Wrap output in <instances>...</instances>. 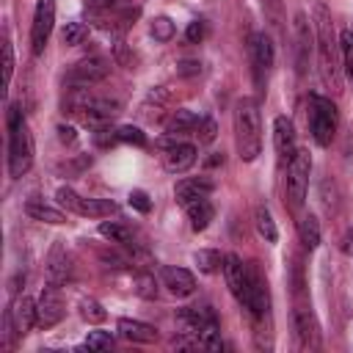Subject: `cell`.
I'll return each instance as SVG.
<instances>
[{
    "label": "cell",
    "mask_w": 353,
    "mask_h": 353,
    "mask_svg": "<svg viewBox=\"0 0 353 353\" xmlns=\"http://www.w3.org/2000/svg\"><path fill=\"white\" fill-rule=\"evenodd\" d=\"M314 33H317V69H320V80L325 83V88L339 91L342 88V77H339V39L334 36V25H331V14L325 8V3H314Z\"/></svg>",
    "instance_id": "cell-1"
},
{
    "label": "cell",
    "mask_w": 353,
    "mask_h": 353,
    "mask_svg": "<svg viewBox=\"0 0 353 353\" xmlns=\"http://www.w3.org/2000/svg\"><path fill=\"white\" fill-rule=\"evenodd\" d=\"M234 141H237V154L240 160L251 163L262 152V124H259V110L254 99H240L234 105Z\"/></svg>",
    "instance_id": "cell-2"
},
{
    "label": "cell",
    "mask_w": 353,
    "mask_h": 353,
    "mask_svg": "<svg viewBox=\"0 0 353 353\" xmlns=\"http://www.w3.org/2000/svg\"><path fill=\"white\" fill-rule=\"evenodd\" d=\"M33 165V135L22 119L19 105L8 108V174L19 179Z\"/></svg>",
    "instance_id": "cell-3"
},
{
    "label": "cell",
    "mask_w": 353,
    "mask_h": 353,
    "mask_svg": "<svg viewBox=\"0 0 353 353\" xmlns=\"http://www.w3.org/2000/svg\"><path fill=\"white\" fill-rule=\"evenodd\" d=\"M309 130L317 146H328L336 132V105L328 97H309Z\"/></svg>",
    "instance_id": "cell-4"
},
{
    "label": "cell",
    "mask_w": 353,
    "mask_h": 353,
    "mask_svg": "<svg viewBox=\"0 0 353 353\" xmlns=\"http://www.w3.org/2000/svg\"><path fill=\"white\" fill-rule=\"evenodd\" d=\"M309 174H312V154H309V149H298L292 154V160L287 163V182H284V193H287L290 210H301L303 207L306 188H309Z\"/></svg>",
    "instance_id": "cell-5"
},
{
    "label": "cell",
    "mask_w": 353,
    "mask_h": 353,
    "mask_svg": "<svg viewBox=\"0 0 353 353\" xmlns=\"http://www.w3.org/2000/svg\"><path fill=\"white\" fill-rule=\"evenodd\" d=\"M223 276H226V287H229V292L237 298V303L251 312L248 268H245V262H243L237 254H226V256H223Z\"/></svg>",
    "instance_id": "cell-6"
},
{
    "label": "cell",
    "mask_w": 353,
    "mask_h": 353,
    "mask_svg": "<svg viewBox=\"0 0 353 353\" xmlns=\"http://www.w3.org/2000/svg\"><path fill=\"white\" fill-rule=\"evenodd\" d=\"M55 22V0H39L33 11V25H30V50L33 55H41Z\"/></svg>",
    "instance_id": "cell-7"
},
{
    "label": "cell",
    "mask_w": 353,
    "mask_h": 353,
    "mask_svg": "<svg viewBox=\"0 0 353 353\" xmlns=\"http://www.w3.org/2000/svg\"><path fill=\"white\" fill-rule=\"evenodd\" d=\"M36 312H39V317H36V323H39V328H52V325H58L61 320H63V298H61V290L55 287V284H47L44 290H41V295H39V301H36Z\"/></svg>",
    "instance_id": "cell-8"
},
{
    "label": "cell",
    "mask_w": 353,
    "mask_h": 353,
    "mask_svg": "<svg viewBox=\"0 0 353 353\" xmlns=\"http://www.w3.org/2000/svg\"><path fill=\"white\" fill-rule=\"evenodd\" d=\"M248 55H251V63H254V74L256 80L262 83V77L273 69V61H276V50H273V41L268 33H251L248 39Z\"/></svg>",
    "instance_id": "cell-9"
},
{
    "label": "cell",
    "mask_w": 353,
    "mask_h": 353,
    "mask_svg": "<svg viewBox=\"0 0 353 353\" xmlns=\"http://www.w3.org/2000/svg\"><path fill=\"white\" fill-rule=\"evenodd\" d=\"M110 72V63L99 55H91V58H83L72 66L69 72V85H91L97 80H105Z\"/></svg>",
    "instance_id": "cell-10"
},
{
    "label": "cell",
    "mask_w": 353,
    "mask_h": 353,
    "mask_svg": "<svg viewBox=\"0 0 353 353\" xmlns=\"http://www.w3.org/2000/svg\"><path fill=\"white\" fill-rule=\"evenodd\" d=\"M212 190H215V182H212L210 176H188V179L176 182V188H174V199H176L179 207H190L193 201L207 199Z\"/></svg>",
    "instance_id": "cell-11"
},
{
    "label": "cell",
    "mask_w": 353,
    "mask_h": 353,
    "mask_svg": "<svg viewBox=\"0 0 353 353\" xmlns=\"http://www.w3.org/2000/svg\"><path fill=\"white\" fill-rule=\"evenodd\" d=\"M273 146H276V154H279L281 163H290L292 154L298 152V146H295V124L287 116H276L273 119Z\"/></svg>",
    "instance_id": "cell-12"
},
{
    "label": "cell",
    "mask_w": 353,
    "mask_h": 353,
    "mask_svg": "<svg viewBox=\"0 0 353 353\" xmlns=\"http://www.w3.org/2000/svg\"><path fill=\"white\" fill-rule=\"evenodd\" d=\"M119 113H121V102L108 99V97H91L88 105H85V110H83V121L88 127H102L110 119H116Z\"/></svg>",
    "instance_id": "cell-13"
},
{
    "label": "cell",
    "mask_w": 353,
    "mask_h": 353,
    "mask_svg": "<svg viewBox=\"0 0 353 353\" xmlns=\"http://www.w3.org/2000/svg\"><path fill=\"white\" fill-rule=\"evenodd\" d=\"M196 163V146L193 143H171L165 152H163V168L168 174H185L190 165Z\"/></svg>",
    "instance_id": "cell-14"
},
{
    "label": "cell",
    "mask_w": 353,
    "mask_h": 353,
    "mask_svg": "<svg viewBox=\"0 0 353 353\" xmlns=\"http://www.w3.org/2000/svg\"><path fill=\"white\" fill-rule=\"evenodd\" d=\"M36 317H39V312H36V301H30L28 295H22V298L14 301V306H11V312H8V325L14 328L17 336H25V334L33 328Z\"/></svg>",
    "instance_id": "cell-15"
},
{
    "label": "cell",
    "mask_w": 353,
    "mask_h": 353,
    "mask_svg": "<svg viewBox=\"0 0 353 353\" xmlns=\"http://www.w3.org/2000/svg\"><path fill=\"white\" fill-rule=\"evenodd\" d=\"M160 279H163V287H168V292H174L176 298H185L196 290V279L190 270L185 268H176V265H165L160 268Z\"/></svg>",
    "instance_id": "cell-16"
},
{
    "label": "cell",
    "mask_w": 353,
    "mask_h": 353,
    "mask_svg": "<svg viewBox=\"0 0 353 353\" xmlns=\"http://www.w3.org/2000/svg\"><path fill=\"white\" fill-rule=\"evenodd\" d=\"M69 273H72V259H69L63 243H55L47 254V284L61 287L69 279Z\"/></svg>",
    "instance_id": "cell-17"
},
{
    "label": "cell",
    "mask_w": 353,
    "mask_h": 353,
    "mask_svg": "<svg viewBox=\"0 0 353 353\" xmlns=\"http://www.w3.org/2000/svg\"><path fill=\"white\" fill-rule=\"evenodd\" d=\"M292 328L298 336L301 347H317V323L309 309H295L292 312Z\"/></svg>",
    "instance_id": "cell-18"
},
{
    "label": "cell",
    "mask_w": 353,
    "mask_h": 353,
    "mask_svg": "<svg viewBox=\"0 0 353 353\" xmlns=\"http://www.w3.org/2000/svg\"><path fill=\"white\" fill-rule=\"evenodd\" d=\"M119 334L130 342H141V345H149V342H157V331L149 325V323H141V320H130V317H121L119 320Z\"/></svg>",
    "instance_id": "cell-19"
},
{
    "label": "cell",
    "mask_w": 353,
    "mask_h": 353,
    "mask_svg": "<svg viewBox=\"0 0 353 353\" xmlns=\"http://www.w3.org/2000/svg\"><path fill=\"white\" fill-rule=\"evenodd\" d=\"M199 121H201V116H196V113H193V110H188V108H179V110H174V113H171V119L165 121V135L179 138V135L196 132Z\"/></svg>",
    "instance_id": "cell-20"
},
{
    "label": "cell",
    "mask_w": 353,
    "mask_h": 353,
    "mask_svg": "<svg viewBox=\"0 0 353 353\" xmlns=\"http://www.w3.org/2000/svg\"><path fill=\"white\" fill-rule=\"evenodd\" d=\"M25 212H28L33 221H41V223H55V226L66 223V212L58 210V207L44 204L41 199H28V201H25Z\"/></svg>",
    "instance_id": "cell-21"
},
{
    "label": "cell",
    "mask_w": 353,
    "mask_h": 353,
    "mask_svg": "<svg viewBox=\"0 0 353 353\" xmlns=\"http://www.w3.org/2000/svg\"><path fill=\"white\" fill-rule=\"evenodd\" d=\"M295 52H298V72H306V61H309V47H312V36H309V22L306 17L298 11L295 14Z\"/></svg>",
    "instance_id": "cell-22"
},
{
    "label": "cell",
    "mask_w": 353,
    "mask_h": 353,
    "mask_svg": "<svg viewBox=\"0 0 353 353\" xmlns=\"http://www.w3.org/2000/svg\"><path fill=\"white\" fill-rule=\"evenodd\" d=\"M113 212H116V204L110 199H83L80 196L77 215H83V218H108Z\"/></svg>",
    "instance_id": "cell-23"
},
{
    "label": "cell",
    "mask_w": 353,
    "mask_h": 353,
    "mask_svg": "<svg viewBox=\"0 0 353 353\" xmlns=\"http://www.w3.org/2000/svg\"><path fill=\"white\" fill-rule=\"evenodd\" d=\"M185 210H188V218H190L193 232H204V229L210 226V221L215 218V207H212L207 199L193 201V204H190V207H185Z\"/></svg>",
    "instance_id": "cell-24"
},
{
    "label": "cell",
    "mask_w": 353,
    "mask_h": 353,
    "mask_svg": "<svg viewBox=\"0 0 353 353\" xmlns=\"http://www.w3.org/2000/svg\"><path fill=\"white\" fill-rule=\"evenodd\" d=\"M298 237H301V243L309 251L320 245V223H317V218L312 212L309 215H301V221H298Z\"/></svg>",
    "instance_id": "cell-25"
},
{
    "label": "cell",
    "mask_w": 353,
    "mask_h": 353,
    "mask_svg": "<svg viewBox=\"0 0 353 353\" xmlns=\"http://www.w3.org/2000/svg\"><path fill=\"white\" fill-rule=\"evenodd\" d=\"M254 223H256V232L265 237V243H276L279 240V229H276V221H273L268 207H256L254 210Z\"/></svg>",
    "instance_id": "cell-26"
},
{
    "label": "cell",
    "mask_w": 353,
    "mask_h": 353,
    "mask_svg": "<svg viewBox=\"0 0 353 353\" xmlns=\"http://www.w3.org/2000/svg\"><path fill=\"white\" fill-rule=\"evenodd\" d=\"M99 234L110 243H119V245H132V232L124 226V223H116V221H102L99 223Z\"/></svg>",
    "instance_id": "cell-27"
},
{
    "label": "cell",
    "mask_w": 353,
    "mask_h": 353,
    "mask_svg": "<svg viewBox=\"0 0 353 353\" xmlns=\"http://www.w3.org/2000/svg\"><path fill=\"white\" fill-rule=\"evenodd\" d=\"M193 262L199 265L201 273H215V270L223 265V256H221V251H215V248H201V251L193 254Z\"/></svg>",
    "instance_id": "cell-28"
},
{
    "label": "cell",
    "mask_w": 353,
    "mask_h": 353,
    "mask_svg": "<svg viewBox=\"0 0 353 353\" xmlns=\"http://www.w3.org/2000/svg\"><path fill=\"white\" fill-rule=\"evenodd\" d=\"M339 52H342L345 77L353 80V30H342L339 33Z\"/></svg>",
    "instance_id": "cell-29"
},
{
    "label": "cell",
    "mask_w": 353,
    "mask_h": 353,
    "mask_svg": "<svg viewBox=\"0 0 353 353\" xmlns=\"http://www.w3.org/2000/svg\"><path fill=\"white\" fill-rule=\"evenodd\" d=\"M132 290H135V295L143 298V301H154V298H157V281H154V276H149V273H138L135 281H132Z\"/></svg>",
    "instance_id": "cell-30"
},
{
    "label": "cell",
    "mask_w": 353,
    "mask_h": 353,
    "mask_svg": "<svg viewBox=\"0 0 353 353\" xmlns=\"http://www.w3.org/2000/svg\"><path fill=\"white\" fill-rule=\"evenodd\" d=\"M85 39H88V25L85 22H80V19L66 22V28H63V44L74 47V44H83Z\"/></svg>",
    "instance_id": "cell-31"
},
{
    "label": "cell",
    "mask_w": 353,
    "mask_h": 353,
    "mask_svg": "<svg viewBox=\"0 0 353 353\" xmlns=\"http://www.w3.org/2000/svg\"><path fill=\"white\" fill-rule=\"evenodd\" d=\"M80 317H83L85 323H102V320L108 317V312L102 309L99 301H94V298H83V301H80Z\"/></svg>",
    "instance_id": "cell-32"
},
{
    "label": "cell",
    "mask_w": 353,
    "mask_h": 353,
    "mask_svg": "<svg viewBox=\"0 0 353 353\" xmlns=\"http://www.w3.org/2000/svg\"><path fill=\"white\" fill-rule=\"evenodd\" d=\"M149 33L157 39V41H168L174 36V22L168 17H154L152 25H149Z\"/></svg>",
    "instance_id": "cell-33"
},
{
    "label": "cell",
    "mask_w": 353,
    "mask_h": 353,
    "mask_svg": "<svg viewBox=\"0 0 353 353\" xmlns=\"http://www.w3.org/2000/svg\"><path fill=\"white\" fill-rule=\"evenodd\" d=\"M55 201H58V207L61 210H66V212H77V204H80V196L72 190V188H66V185H61L58 190H55Z\"/></svg>",
    "instance_id": "cell-34"
},
{
    "label": "cell",
    "mask_w": 353,
    "mask_h": 353,
    "mask_svg": "<svg viewBox=\"0 0 353 353\" xmlns=\"http://www.w3.org/2000/svg\"><path fill=\"white\" fill-rule=\"evenodd\" d=\"M94 143L97 146H113V143H121V138H119V130H113V127H108V124H102V127H94Z\"/></svg>",
    "instance_id": "cell-35"
},
{
    "label": "cell",
    "mask_w": 353,
    "mask_h": 353,
    "mask_svg": "<svg viewBox=\"0 0 353 353\" xmlns=\"http://www.w3.org/2000/svg\"><path fill=\"white\" fill-rule=\"evenodd\" d=\"M83 347L85 350H110L113 347V336L108 331H91Z\"/></svg>",
    "instance_id": "cell-36"
},
{
    "label": "cell",
    "mask_w": 353,
    "mask_h": 353,
    "mask_svg": "<svg viewBox=\"0 0 353 353\" xmlns=\"http://www.w3.org/2000/svg\"><path fill=\"white\" fill-rule=\"evenodd\" d=\"M11 74H14V50H11L8 36H3V88H8Z\"/></svg>",
    "instance_id": "cell-37"
},
{
    "label": "cell",
    "mask_w": 353,
    "mask_h": 353,
    "mask_svg": "<svg viewBox=\"0 0 353 353\" xmlns=\"http://www.w3.org/2000/svg\"><path fill=\"white\" fill-rule=\"evenodd\" d=\"M196 135H199V143H212L215 135H218V124H215V119L204 116V119L199 121V127H196Z\"/></svg>",
    "instance_id": "cell-38"
},
{
    "label": "cell",
    "mask_w": 353,
    "mask_h": 353,
    "mask_svg": "<svg viewBox=\"0 0 353 353\" xmlns=\"http://www.w3.org/2000/svg\"><path fill=\"white\" fill-rule=\"evenodd\" d=\"M119 138H121V143H135V146H146V135L138 130V127H132V124H127V127H119Z\"/></svg>",
    "instance_id": "cell-39"
},
{
    "label": "cell",
    "mask_w": 353,
    "mask_h": 353,
    "mask_svg": "<svg viewBox=\"0 0 353 353\" xmlns=\"http://www.w3.org/2000/svg\"><path fill=\"white\" fill-rule=\"evenodd\" d=\"M204 36H207V22H204V19H193V22L185 28V39H188L190 44H199Z\"/></svg>",
    "instance_id": "cell-40"
},
{
    "label": "cell",
    "mask_w": 353,
    "mask_h": 353,
    "mask_svg": "<svg viewBox=\"0 0 353 353\" xmlns=\"http://www.w3.org/2000/svg\"><path fill=\"white\" fill-rule=\"evenodd\" d=\"M127 201H130V207L138 210V212H149V210H152V201H149V196H146L143 190H132V193L127 196Z\"/></svg>",
    "instance_id": "cell-41"
},
{
    "label": "cell",
    "mask_w": 353,
    "mask_h": 353,
    "mask_svg": "<svg viewBox=\"0 0 353 353\" xmlns=\"http://www.w3.org/2000/svg\"><path fill=\"white\" fill-rule=\"evenodd\" d=\"M113 58H116L121 66H127V69L132 66V55H130V50H127L124 41H116V44H113Z\"/></svg>",
    "instance_id": "cell-42"
},
{
    "label": "cell",
    "mask_w": 353,
    "mask_h": 353,
    "mask_svg": "<svg viewBox=\"0 0 353 353\" xmlns=\"http://www.w3.org/2000/svg\"><path fill=\"white\" fill-rule=\"evenodd\" d=\"M201 72V63L199 61H179L176 63V74L179 77H190V74H199Z\"/></svg>",
    "instance_id": "cell-43"
},
{
    "label": "cell",
    "mask_w": 353,
    "mask_h": 353,
    "mask_svg": "<svg viewBox=\"0 0 353 353\" xmlns=\"http://www.w3.org/2000/svg\"><path fill=\"white\" fill-rule=\"evenodd\" d=\"M91 11H110V8H116L121 0H83Z\"/></svg>",
    "instance_id": "cell-44"
},
{
    "label": "cell",
    "mask_w": 353,
    "mask_h": 353,
    "mask_svg": "<svg viewBox=\"0 0 353 353\" xmlns=\"http://www.w3.org/2000/svg\"><path fill=\"white\" fill-rule=\"evenodd\" d=\"M58 138H61L63 143H74V130L66 127V124H61V127H58Z\"/></svg>",
    "instance_id": "cell-45"
},
{
    "label": "cell",
    "mask_w": 353,
    "mask_h": 353,
    "mask_svg": "<svg viewBox=\"0 0 353 353\" xmlns=\"http://www.w3.org/2000/svg\"><path fill=\"white\" fill-rule=\"evenodd\" d=\"M339 245H342V251H345V254H350V256H353V229H347V232H345V237H342V243H339Z\"/></svg>",
    "instance_id": "cell-46"
}]
</instances>
